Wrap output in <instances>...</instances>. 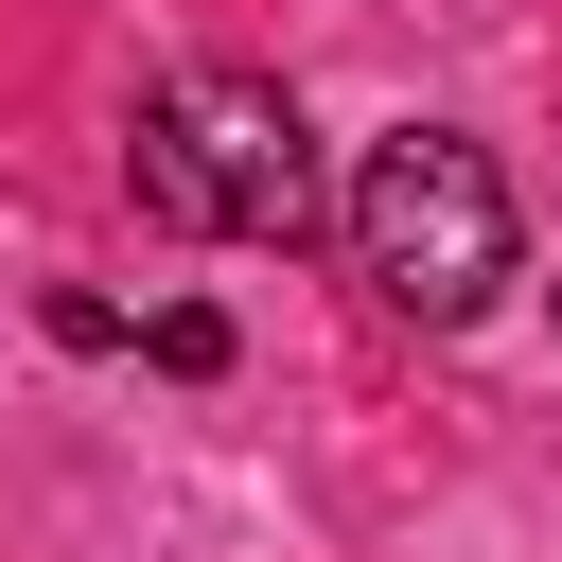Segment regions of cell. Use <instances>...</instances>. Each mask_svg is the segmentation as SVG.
<instances>
[{
	"instance_id": "obj_2",
	"label": "cell",
	"mask_w": 562,
	"mask_h": 562,
	"mask_svg": "<svg viewBox=\"0 0 562 562\" xmlns=\"http://www.w3.org/2000/svg\"><path fill=\"white\" fill-rule=\"evenodd\" d=\"M351 263H369V299L422 316V334L492 316V281H509V176H492L457 123H386L369 176H351Z\"/></svg>"
},
{
	"instance_id": "obj_1",
	"label": "cell",
	"mask_w": 562,
	"mask_h": 562,
	"mask_svg": "<svg viewBox=\"0 0 562 562\" xmlns=\"http://www.w3.org/2000/svg\"><path fill=\"white\" fill-rule=\"evenodd\" d=\"M123 193L158 228H193V246H299L316 228V140H299V105L263 70H176L140 105V140H123Z\"/></svg>"
}]
</instances>
